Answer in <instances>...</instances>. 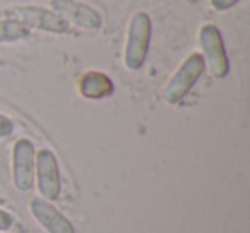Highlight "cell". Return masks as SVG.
Masks as SVG:
<instances>
[{
	"instance_id": "1",
	"label": "cell",
	"mask_w": 250,
	"mask_h": 233,
	"mask_svg": "<svg viewBox=\"0 0 250 233\" xmlns=\"http://www.w3.org/2000/svg\"><path fill=\"white\" fill-rule=\"evenodd\" d=\"M151 40V19L146 12H137L132 18L125 46V65L130 70L143 67Z\"/></svg>"
},
{
	"instance_id": "2",
	"label": "cell",
	"mask_w": 250,
	"mask_h": 233,
	"mask_svg": "<svg viewBox=\"0 0 250 233\" xmlns=\"http://www.w3.org/2000/svg\"><path fill=\"white\" fill-rule=\"evenodd\" d=\"M0 18L7 19H16L21 24L28 26L29 29H42V31H50V33H65L69 31V22L60 16L53 14L50 11H45L42 7H14L7 9V11H0Z\"/></svg>"
},
{
	"instance_id": "3",
	"label": "cell",
	"mask_w": 250,
	"mask_h": 233,
	"mask_svg": "<svg viewBox=\"0 0 250 233\" xmlns=\"http://www.w3.org/2000/svg\"><path fill=\"white\" fill-rule=\"evenodd\" d=\"M204 67H206V62H204V57L199 55V53H192L180 67L178 70L175 72V76L170 79V83L167 84L165 87V100L168 103L175 105L185 98V94L192 89L195 83L199 81L201 74L204 72Z\"/></svg>"
},
{
	"instance_id": "4",
	"label": "cell",
	"mask_w": 250,
	"mask_h": 233,
	"mask_svg": "<svg viewBox=\"0 0 250 233\" xmlns=\"http://www.w3.org/2000/svg\"><path fill=\"white\" fill-rule=\"evenodd\" d=\"M201 45L204 50L206 60L209 65V70L214 77L223 79L226 77L229 70V64L226 59L225 45H223V36L219 33V29L214 24H206L201 29Z\"/></svg>"
},
{
	"instance_id": "5",
	"label": "cell",
	"mask_w": 250,
	"mask_h": 233,
	"mask_svg": "<svg viewBox=\"0 0 250 233\" xmlns=\"http://www.w3.org/2000/svg\"><path fill=\"white\" fill-rule=\"evenodd\" d=\"M12 165H14V185L22 192L29 191L35 182V146L31 141L19 139L16 143Z\"/></svg>"
},
{
	"instance_id": "6",
	"label": "cell",
	"mask_w": 250,
	"mask_h": 233,
	"mask_svg": "<svg viewBox=\"0 0 250 233\" xmlns=\"http://www.w3.org/2000/svg\"><path fill=\"white\" fill-rule=\"evenodd\" d=\"M40 192L48 201H55L60 195V171L55 154L50 149H42L36 156Z\"/></svg>"
},
{
	"instance_id": "7",
	"label": "cell",
	"mask_w": 250,
	"mask_h": 233,
	"mask_svg": "<svg viewBox=\"0 0 250 233\" xmlns=\"http://www.w3.org/2000/svg\"><path fill=\"white\" fill-rule=\"evenodd\" d=\"M52 7L60 18H67L74 24L86 29H98L101 26V16L93 7L77 0H52Z\"/></svg>"
},
{
	"instance_id": "8",
	"label": "cell",
	"mask_w": 250,
	"mask_h": 233,
	"mask_svg": "<svg viewBox=\"0 0 250 233\" xmlns=\"http://www.w3.org/2000/svg\"><path fill=\"white\" fill-rule=\"evenodd\" d=\"M31 211L40 225L48 233H76L72 223L55 206L43 201V199H35L31 202Z\"/></svg>"
},
{
	"instance_id": "9",
	"label": "cell",
	"mask_w": 250,
	"mask_h": 233,
	"mask_svg": "<svg viewBox=\"0 0 250 233\" xmlns=\"http://www.w3.org/2000/svg\"><path fill=\"white\" fill-rule=\"evenodd\" d=\"M79 89L83 96L89 100H100L113 93V83L110 81V77L101 72H87L81 79Z\"/></svg>"
},
{
	"instance_id": "10",
	"label": "cell",
	"mask_w": 250,
	"mask_h": 233,
	"mask_svg": "<svg viewBox=\"0 0 250 233\" xmlns=\"http://www.w3.org/2000/svg\"><path fill=\"white\" fill-rule=\"evenodd\" d=\"M31 29L28 26L21 24L16 19H7L2 18L0 19V43L2 42H18L26 36H29Z\"/></svg>"
},
{
	"instance_id": "11",
	"label": "cell",
	"mask_w": 250,
	"mask_h": 233,
	"mask_svg": "<svg viewBox=\"0 0 250 233\" xmlns=\"http://www.w3.org/2000/svg\"><path fill=\"white\" fill-rule=\"evenodd\" d=\"M12 130H14V124H12V120L7 119V117H4V115H0V137L11 136Z\"/></svg>"
},
{
	"instance_id": "12",
	"label": "cell",
	"mask_w": 250,
	"mask_h": 233,
	"mask_svg": "<svg viewBox=\"0 0 250 233\" xmlns=\"http://www.w3.org/2000/svg\"><path fill=\"white\" fill-rule=\"evenodd\" d=\"M12 223H14V218H12L11 214H9L7 211H4V209H0V230H9L12 226Z\"/></svg>"
},
{
	"instance_id": "13",
	"label": "cell",
	"mask_w": 250,
	"mask_h": 233,
	"mask_svg": "<svg viewBox=\"0 0 250 233\" xmlns=\"http://www.w3.org/2000/svg\"><path fill=\"white\" fill-rule=\"evenodd\" d=\"M240 0H211V4L214 9H218V11H226V9L233 7L235 4H238Z\"/></svg>"
}]
</instances>
